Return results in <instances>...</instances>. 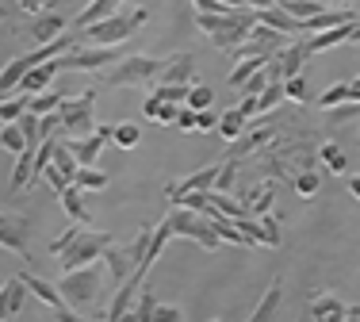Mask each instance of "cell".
<instances>
[{"instance_id": "cell-20", "label": "cell", "mask_w": 360, "mask_h": 322, "mask_svg": "<svg viewBox=\"0 0 360 322\" xmlns=\"http://www.w3.org/2000/svg\"><path fill=\"white\" fill-rule=\"evenodd\" d=\"M176 238V231H173V223H169V215L158 223V231H153V238H150V250H146V261H142V269H139V276L146 281V273H150V265L161 257V250H165V242H173Z\"/></svg>"}, {"instance_id": "cell-60", "label": "cell", "mask_w": 360, "mask_h": 322, "mask_svg": "<svg viewBox=\"0 0 360 322\" xmlns=\"http://www.w3.org/2000/svg\"><path fill=\"white\" fill-rule=\"evenodd\" d=\"M349 42H360V23H356V27H353V39H349Z\"/></svg>"}, {"instance_id": "cell-55", "label": "cell", "mask_w": 360, "mask_h": 322, "mask_svg": "<svg viewBox=\"0 0 360 322\" xmlns=\"http://www.w3.org/2000/svg\"><path fill=\"white\" fill-rule=\"evenodd\" d=\"M219 120H222V115H211V112H200V131H219Z\"/></svg>"}, {"instance_id": "cell-18", "label": "cell", "mask_w": 360, "mask_h": 322, "mask_svg": "<svg viewBox=\"0 0 360 322\" xmlns=\"http://www.w3.org/2000/svg\"><path fill=\"white\" fill-rule=\"evenodd\" d=\"M353 27H356V23H341V27L319 31V35H307V50H311V54H319V50H333V46H341V42L353 39Z\"/></svg>"}, {"instance_id": "cell-50", "label": "cell", "mask_w": 360, "mask_h": 322, "mask_svg": "<svg viewBox=\"0 0 360 322\" xmlns=\"http://www.w3.org/2000/svg\"><path fill=\"white\" fill-rule=\"evenodd\" d=\"M161 108H165V100H161V92L153 89V92H150V100H146V104H142V115H146V120H153V123H158Z\"/></svg>"}, {"instance_id": "cell-7", "label": "cell", "mask_w": 360, "mask_h": 322, "mask_svg": "<svg viewBox=\"0 0 360 322\" xmlns=\"http://www.w3.org/2000/svg\"><path fill=\"white\" fill-rule=\"evenodd\" d=\"M92 108H96V92H81L77 100H62L58 115H62V127H65L70 139H89V134L96 131V123H92Z\"/></svg>"}, {"instance_id": "cell-19", "label": "cell", "mask_w": 360, "mask_h": 322, "mask_svg": "<svg viewBox=\"0 0 360 322\" xmlns=\"http://www.w3.org/2000/svg\"><path fill=\"white\" fill-rule=\"evenodd\" d=\"M35 154H39V146H27L23 154H15L12 192H20V188H27V184H35V181H39V173H35Z\"/></svg>"}, {"instance_id": "cell-47", "label": "cell", "mask_w": 360, "mask_h": 322, "mask_svg": "<svg viewBox=\"0 0 360 322\" xmlns=\"http://www.w3.org/2000/svg\"><path fill=\"white\" fill-rule=\"evenodd\" d=\"M272 196H276V192H272V184H264V192L257 188V196H253V203H250V211H253V215H264V211L272 207Z\"/></svg>"}, {"instance_id": "cell-29", "label": "cell", "mask_w": 360, "mask_h": 322, "mask_svg": "<svg viewBox=\"0 0 360 322\" xmlns=\"http://www.w3.org/2000/svg\"><path fill=\"white\" fill-rule=\"evenodd\" d=\"M73 184L84 188V192H104L108 188V173H100V169H92V165H81L77 176H73Z\"/></svg>"}, {"instance_id": "cell-15", "label": "cell", "mask_w": 360, "mask_h": 322, "mask_svg": "<svg viewBox=\"0 0 360 322\" xmlns=\"http://www.w3.org/2000/svg\"><path fill=\"white\" fill-rule=\"evenodd\" d=\"M280 300H284V281L276 276V281L264 288V295H261V303L253 307L250 322H272V318H276V311H280Z\"/></svg>"}, {"instance_id": "cell-52", "label": "cell", "mask_w": 360, "mask_h": 322, "mask_svg": "<svg viewBox=\"0 0 360 322\" xmlns=\"http://www.w3.org/2000/svg\"><path fill=\"white\" fill-rule=\"evenodd\" d=\"M195 12H234V4H226V0H195Z\"/></svg>"}, {"instance_id": "cell-27", "label": "cell", "mask_w": 360, "mask_h": 322, "mask_svg": "<svg viewBox=\"0 0 360 322\" xmlns=\"http://www.w3.org/2000/svg\"><path fill=\"white\" fill-rule=\"evenodd\" d=\"M0 242H4V250H15L20 257H27V242H23V223L20 219H8L4 215V223H0Z\"/></svg>"}, {"instance_id": "cell-38", "label": "cell", "mask_w": 360, "mask_h": 322, "mask_svg": "<svg viewBox=\"0 0 360 322\" xmlns=\"http://www.w3.org/2000/svg\"><path fill=\"white\" fill-rule=\"evenodd\" d=\"M211 104H215V92H211L207 84L195 81V84H192V92H188V108H195V112H207Z\"/></svg>"}, {"instance_id": "cell-62", "label": "cell", "mask_w": 360, "mask_h": 322, "mask_svg": "<svg viewBox=\"0 0 360 322\" xmlns=\"http://www.w3.org/2000/svg\"><path fill=\"white\" fill-rule=\"evenodd\" d=\"M211 322H222V318H211Z\"/></svg>"}, {"instance_id": "cell-8", "label": "cell", "mask_w": 360, "mask_h": 322, "mask_svg": "<svg viewBox=\"0 0 360 322\" xmlns=\"http://www.w3.org/2000/svg\"><path fill=\"white\" fill-rule=\"evenodd\" d=\"M119 54H111V46H81V50H65L62 54V70H84V73H104L111 70Z\"/></svg>"}, {"instance_id": "cell-24", "label": "cell", "mask_w": 360, "mask_h": 322, "mask_svg": "<svg viewBox=\"0 0 360 322\" xmlns=\"http://www.w3.org/2000/svg\"><path fill=\"white\" fill-rule=\"evenodd\" d=\"M27 281H23L20 273H15V281H8L4 284V322L12 318V315H20V307H23V300H27Z\"/></svg>"}, {"instance_id": "cell-11", "label": "cell", "mask_w": 360, "mask_h": 322, "mask_svg": "<svg viewBox=\"0 0 360 322\" xmlns=\"http://www.w3.org/2000/svg\"><path fill=\"white\" fill-rule=\"evenodd\" d=\"M139 292H142V276L134 273L127 284H119V288H115V295H111V307H108L104 322H123L127 311H134V295H139Z\"/></svg>"}, {"instance_id": "cell-53", "label": "cell", "mask_w": 360, "mask_h": 322, "mask_svg": "<svg viewBox=\"0 0 360 322\" xmlns=\"http://www.w3.org/2000/svg\"><path fill=\"white\" fill-rule=\"evenodd\" d=\"M184 315H180V307H173V303H161L158 315H153V322H180Z\"/></svg>"}, {"instance_id": "cell-32", "label": "cell", "mask_w": 360, "mask_h": 322, "mask_svg": "<svg viewBox=\"0 0 360 322\" xmlns=\"http://www.w3.org/2000/svg\"><path fill=\"white\" fill-rule=\"evenodd\" d=\"M272 127H264V131H253V134H242L238 139V146H230V157H242V154H250V150H257V146H264V142H272Z\"/></svg>"}, {"instance_id": "cell-34", "label": "cell", "mask_w": 360, "mask_h": 322, "mask_svg": "<svg viewBox=\"0 0 360 322\" xmlns=\"http://www.w3.org/2000/svg\"><path fill=\"white\" fill-rule=\"evenodd\" d=\"M0 142H4V150H12V154H23V150H27V134L20 131V123H4Z\"/></svg>"}, {"instance_id": "cell-37", "label": "cell", "mask_w": 360, "mask_h": 322, "mask_svg": "<svg viewBox=\"0 0 360 322\" xmlns=\"http://www.w3.org/2000/svg\"><path fill=\"white\" fill-rule=\"evenodd\" d=\"M111 142H115L119 150H134L142 142V134H139V127H134V123H119L115 127V139H111Z\"/></svg>"}, {"instance_id": "cell-14", "label": "cell", "mask_w": 360, "mask_h": 322, "mask_svg": "<svg viewBox=\"0 0 360 322\" xmlns=\"http://www.w3.org/2000/svg\"><path fill=\"white\" fill-rule=\"evenodd\" d=\"M341 23H360V15L356 12H319V15H311V20H299V31L319 35V31L341 27Z\"/></svg>"}, {"instance_id": "cell-9", "label": "cell", "mask_w": 360, "mask_h": 322, "mask_svg": "<svg viewBox=\"0 0 360 322\" xmlns=\"http://www.w3.org/2000/svg\"><path fill=\"white\" fill-rule=\"evenodd\" d=\"M299 322H349V307L333 292H311L307 295V315Z\"/></svg>"}, {"instance_id": "cell-42", "label": "cell", "mask_w": 360, "mask_h": 322, "mask_svg": "<svg viewBox=\"0 0 360 322\" xmlns=\"http://www.w3.org/2000/svg\"><path fill=\"white\" fill-rule=\"evenodd\" d=\"M284 92H288L291 104H307V100H311V89H307L303 73H299V77H288V81H284Z\"/></svg>"}, {"instance_id": "cell-31", "label": "cell", "mask_w": 360, "mask_h": 322, "mask_svg": "<svg viewBox=\"0 0 360 322\" xmlns=\"http://www.w3.org/2000/svg\"><path fill=\"white\" fill-rule=\"evenodd\" d=\"M31 100H35V96H31V92H23V96H4V104H0V120H4V123H20V115L23 112H31Z\"/></svg>"}, {"instance_id": "cell-13", "label": "cell", "mask_w": 360, "mask_h": 322, "mask_svg": "<svg viewBox=\"0 0 360 322\" xmlns=\"http://www.w3.org/2000/svg\"><path fill=\"white\" fill-rule=\"evenodd\" d=\"M158 84H195V58L192 54H176L173 62H165Z\"/></svg>"}, {"instance_id": "cell-48", "label": "cell", "mask_w": 360, "mask_h": 322, "mask_svg": "<svg viewBox=\"0 0 360 322\" xmlns=\"http://www.w3.org/2000/svg\"><path fill=\"white\" fill-rule=\"evenodd\" d=\"M264 89H269V73H264V70H261V73H253V77L242 84V92H245V96H261Z\"/></svg>"}, {"instance_id": "cell-22", "label": "cell", "mask_w": 360, "mask_h": 322, "mask_svg": "<svg viewBox=\"0 0 360 322\" xmlns=\"http://www.w3.org/2000/svg\"><path fill=\"white\" fill-rule=\"evenodd\" d=\"M119 4H123V0H92V4L73 20V27H77V31H84V27H92V23L108 20V15H115V12H119Z\"/></svg>"}, {"instance_id": "cell-35", "label": "cell", "mask_w": 360, "mask_h": 322, "mask_svg": "<svg viewBox=\"0 0 360 322\" xmlns=\"http://www.w3.org/2000/svg\"><path fill=\"white\" fill-rule=\"evenodd\" d=\"M158 307H161V300L150 292V288H142V292H139V303H134V315H139V322H153Z\"/></svg>"}, {"instance_id": "cell-1", "label": "cell", "mask_w": 360, "mask_h": 322, "mask_svg": "<svg viewBox=\"0 0 360 322\" xmlns=\"http://www.w3.org/2000/svg\"><path fill=\"white\" fill-rule=\"evenodd\" d=\"M257 20H261V12H257V8H250V4H245V8H234V12H195L200 31H207L211 42H215L222 54H234V50L253 35Z\"/></svg>"}, {"instance_id": "cell-41", "label": "cell", "mask_w": 360, "mask_h": 322, "mask_svg": "<svg viewBox=\"0 0 360 322\" xmlns=\"http://www.w3.org/2000/svg\"><path fill=\"white\" fill-rule=\"evenodd\" d=\"M319 104L330 112V108H338V104H349V81H341V84H330V89L322 92V100Z\"/></svg>"}, {"instance_id": "cell-6", "label": "cell", "mask_w": 360, "mask_h": 322, "mask_svg": "<svg viewBox=\"0 0 360 322\" xmlns=\"http://www.w3.org/2000/svg\"><path fill=\"white\" fill-rule=\"evenodd\" d=\"M169 223H173L176 238H192V242H200L203 250H219V245H222V234L215 231V223H211L203 211L173 207V211H169Z\"/></svg>"}, {"instance_id": "cell-26", "label": "cell", "mask_w": 360, "mask_h": 322, "mask_svg": "<svg viewBox=\"0 0 360 322\" xmlns=\"http://www.w3.org/2000/svg\"><path fill=\"white\" fill-rule=\"evenodd\" d=\"M245 120H250V115L242 112V108H230V112H222V120H219V134L226 142H238L245 134Z\"/></svg>"}, {"instance_id": "cell-23", "label": "cell", "mask_w": 360, "mask_h": 322, "mask_svg": "<svg viewBox=\"0 0 360 322\" xmlns=\"http://www.w3.org/2000/svg\"><path fill=\"white\" fill-rule=\"evenodd\" d=\"M272 58H276V54H253V58H238V65L230 70V84H234V89H242V84L250 81L253 73H261L264 65L272 62Z\"/></svg>"}, {"instance_id": "cell-43", "label": "cell", "mask_w": 360, "mask_h": 322, "mask_svg": "<svg viewBox=\"0 0 360 322\" xmlns=\"http://www.w3.org/2000/svg\"><path fill=\"white\" fill-rule=\"evenodd\" d=\"M153 89L161 92V100H165V104H184L188 92H192V84H153Z\"/></svg>"}, {"instance_id": "cell-61", "label": "cell", "mask_w": 360, "mask_h": 322, "mask_svg": "<svg viewBox=\"0 0 360 322\" xmlns=\"http://www.w3.org/2000/svg\"><path fill=\"white\" fill-rule=\"evenodd\" d=\"M272 4H280V8H288V4H291V0H272Z\"/></svg>"}, {"instance_id": "cell-33", "label": "cell", "mask_w": 360, "mask_h": 322, "mask_svg": "<svg viewBox=\"0 0 360 322\" xmlns=\"http://www.w3.org/2000/svg\"><path fill=\"white\" fill-rule=\"evenodd\" d=\"M319 184H322V176L314 173V169H303V173H299V176H291V188H295V192H299V196H303V200H311L314 192H319Z\"/></svg>"}, {"instance_id": "cell-28", "label": "cell", "mask_w": 360, "mask_h": 322, "mask_svg": "<svg viewBox=\"0 0 360 322\" xmlns=\"http://www.w3.org/2000/svg\"><path fill=\"white\" fill-rule=\"evenodd\" d=\"M81 192H84V188H77V184H70V188L62 192V211L73 219V223H84V226H89V207L81 203Z\"/></svg>"}, {"instance_id": "cell-44", "label": "cell", "mask_w": 360, "mask_h": 322, "mask_svg": "<svg viewBox=\"0 0 360 322\" xmlns=\"http://www.w3.org/2000/svg\"><path fill=\"white\" fill-rule=\"evenodd\" d=\"M288 12L295 15V20H311V15L326 12V8L319 4V0H291V4H288Z\"/></svg>"}, {"instance_id": "cell-51", "label": "cell", "mask_w": 360, "mask_h": 322, "mask_svg": "<svg viewBox=\"0 0 360 322\" xmlns=\"http://www.w3.org/2000/svg\"><path fill=\"white\" fill-rule=\"evenodd\" d=\"M176 127H180V131H200V112H195V108H180Z\"/></svg>"}, {"instance_id": "cell-12", "label": "cell", "mask_w": 360, "mask_h": 322, "mask_svg": "<svg viewBox=\"0 0 360 322\" xmlns=\"http://www.w3.org/2000/svg\"><path fill=\"white\" fill-rule=\"evenodd\" d=\"M58 70H62V58H50V62H42V65H35V70H31L27 77L20 81V89H23V92H31V96H39V92H46L50 84H54V77H58Z\"/></svg>"}, {"instance_id": "cell-45", "label": "cell", "mask_w": 360, "mask_h": 322, "mask_svg": "<svg viewBox=\"0 0 360 322\" xmlns=\"http://www.w3.org/2000/svg\"><path fill=\"white\" fill-rule=\"evenodd\" d=\"M280 100H288V92H284V84H269V89L261 92V115H269L272 108L280 104Z\"/></svg>"}, {"instance_id": "cell-16", "label": "cell", "mask_w": 360, "mask_h": 322, "mask_svg": "<svg viewBox=\"0 0 360 322\" xmlns=\"http://www.w3.org/2000/svg\"><path fill=\"white\" fill-rule=\"evenodd\" d=\"M27 31H31V39L35 42H54V39H62L65 35V20L62 15H54V12H46V15H35V20L27 23Z\"/></svg>"}, {"instance_id": "cell-5", "label": "cell", "mask_w": 360, "mask_h": 322, "mask_svg": "<svg viewBox=\"0 0 360 322\" xmlns=\"http://www.w3.org/2000/svg\"><path fill=\"white\" fill-rule=\"evenodd\" d=\"M111 234H104V231H89V226H77V238H73V245L62 253V269L70 273V269H84V265H96L100 257L111 250Z\"/></svg>"}, {"instance_id": "cell-39", "label": "cell", "mask_w": 360, "mask_h": 322, "mask_svg": "<svg viewBox=\"0 0 360 322\" xmlns=\"http://www.w3.org/2000/svg\"><path fill=\"white\" fill-rule=\"evenodd\" d=\"M257 219H261V231H264V245L276 250V245L284 242V238H280V219L272 215V211H264V215H257Z\"/></svg>"}, {"instance_id": "cell-54", "label": "cell", "mask_w": 360, "mask_h": 322, "mask_svg": "<svg viewBox=\"0 0 360 322\" xmlns=\"http://www.w3.org/2000/svg\"><path fill=\"white\" fill-rule=\"evenodd\" d=\"M180 120V104H165V108H161V115H158V123H176Z\"/></svg>"}, {"instance_id": "cell-40", "label": "cell", "mask_w": 360, "mask_h": 322, "mask_svg": "<svg viewBox=\"0 0 360 322\" xmlns=\"http://www.w3.org/2000/svg\"><path fill=\"white\" fill-rule=\"evenodd\" d=\"M39 181H46V184H50V188H54V192H58V196H62V192H65V188H70V184H73V181H70V176H65V173H62V169H58V165H54V161H50V165H46V169H42V173H39Z\"/></svg>"}, {"instance_id": "cell-25", "label": "cell", "mask_w": 360, "mask_h": 322, "mask_svg": "<svg viewBox=\"0 0 360 322\" xmlns=\"http://www.w3.org/2000/svg\"><path fill=\"white\" fill-rule=\"evenodd\" d=\"M257 23H269V27L284 31V35H295V31H299V20L288 12V8H280V4L264 8V12H261V20H257Z\"/></svg>"}, {"instance_id": "cell-30", "label": "cell", "mask_w": 360, "mask_h": 322, "mask_svg": "<svg viewBox=\"0 0 360 322\" xmlns=\"http://www.w3.org/2000/svg\"><path fill=\"white\" fill-rule=\"evenodd\" d=\"M211 207H215V211H222L226 219H234V223H238V219H245V215H253V211L245 207V203L230 200L226 192H211Z\"/></svg>"}, {"instance_id": "cell-17", "label": "cell", "mask_w": 360, "mask_h": 322, "mask_svg": "<svg viewBox=\"0 0 360 322\" xmlns=\"http://www.w3.org/2000/svg\"><path fill=\"white\" fill-rule=\"evenodd\" d=\"M307 58H311V50H307V39H303V42H291V46L280 50V54H276V65H280V73H284V81L303 73V62H307Z\"/></svg>"}, {"instance_id": "cell-57", "label": "cell", "mask_w": 360, "mask_h": 322, "mask_svg": "<svg viewBox=\"0 0 360 322\" xmlns=\"http://www.w3.org/2000/svg\"><path fill=\"white\" fill-rule=\"evenodd\" d=\"M54 318H58V322H84V318L77 315V311H70V307H54Z\"/></svg>"}, {"instance_id": "cell-3", "label": "cell", "mask_w": 360, "mask_h": 322, "mask_svg": "<svg viewBox=\"0 0 360 322\" xmlns=\"http://www.w3.org/2000/svg\"><path fill=\"white\" fill-rule=\"evenodd\" d=\"M165 70L161 58H150V54H127L119 58V65L104 70V84L108 89H131V84H153Z\"/></svg>"}, {"instance_id": "cell-2", "label": "cell", "mask_w": 360, "mask_h": 322, "mask_svg": "<svg viewBox=\"0 0 360 322\" xmlns=\"http://www.w3.org/2000/svg\"><path fill=\"white\" fill-rule=\"evenodd\" d=\"M146 20H150V8L134 4V8H123V12H115V15H108V20L92 23V27H84V39H89L92 46H119V42L131 39Z\"/></svg>"}, {"instance_id": "cell-10", "label": "cell", "mask_w": 360, "mask_h": 322, "mask_svg": "<svg viewBox=\"0 0 360 322\" xmlns=\"http://www.w3.org/2000/svg\"><path fill=\"white\" fill-rule=\"evenodd\" d=\"M219 176H222V165H207V169H200V173L184 176L180 184H169L165 196H169V203H176L180 196H188V192H215Z\"/></svg>"}, {"instance_id": "cell-56", "label": "cell", "mask_w": 360, "mask_h": 322, "mask_svg": "<svg viewBox=\"0 0 360 322\" xmlns=\"http://www.w3.org/2000/svg\"><path fill=\"white\" fill-rule=\"evenodd\" d=\"M15 8H23V12H31V15H39L42 8H46V0H15Z\"/></svg>"}, {"instance_id": "cell-58", "label": "cell", "mask_w": 360, "mask_h": 322, "mask_svg": "<svg viewBox=\"0 0 360 322\" xmlns=\"http://www.w3.org/2000/svg\"><path fill=\"white\" fill-rule=\"evenodd\" d=\"M349 192H353V196L360 200V176H349Z\"/></svg>"}, {"instance_id": "cell-59", "label": "cell", "mask_w": 360, "mask_h": 322, "mask_svg": "<svg viewBox=\"0 0 360 322\" xmlns=\"http://www.w3.org/2000/svg\"><path fill=\"white\" fill-rule=\"evenodd\" d=\"M349 322H360V307H349Z\"/></svg>"}, {"instance_id": "cell-4", "label": "cell", "mask_w": 360, "mask_h": 322, "mask_svg": "<svg viewBox=\"0 0 360 322\" xmlns=\"http://www.w3.org/2000/svg\"><path fill=\"white\" fill-rule=\"evenodd\" d=\"M58 288H62L70 307H92L100 300V288H104V269H100V261L96 265H84V269H70L58 281Z\"/></svg>"}, {"instance_id": "cell-46", "label": "cell", "mask_w": 360, "mask_h": 322, "mask_svg": "<svg viewBox=\"0 0 360 322\" xmlns=\"http://www.w3.org/2000/svg\"><path fill=\"white\" fill-rule=\"evenodd\" d=\"M322 161L330 173H345V154H341L338 146H330V142H322Z\"/></svg>"}, {"instance_id": "cell-36", "label": "cell", "mask_w": 360, "mask_h": 322, "mask_svg": "<svg viewBox=\"0 0 360 322\" xmlns=\"http://www.w3.org/2000/svg\"><path fill=\"white\" fill-rule=\"evenodd\" d=\"M62 92H54V89H46V92H39L35 100H31V112H39V115H50V112H58L62 108Z\"/></svg>"}, {"instance_id": "cell-21", "label": "cell", "mask_w": 360, "mask_h": 322, "mask_svg": "<svg viewBox=\"0 0 360 322\" xmlns=\"http://www.w3.org/2000/svg\"><path fill=\"white\" fill-rule=\"evenodd\" d=\"M20 276H23V281H27V288H31V292L39 295L42 303H46V307H65V295H62V288L46 284V281H42V276H35V273H31V269H20Z\"/></svg>"}, {"instance_id": "cell-49", "label": "cell", "mask_w": 360, "mask_h": 322, "mask_svg": "<svg viewBox=\"0 0 360 322\" xmlns=\"http://www.w3.org/2000/svg\"><path fill=\"white\" fill-rule=\"evenodd\" d=\"M77 226H81V223H73V226H70V231H65V234H58V238L50 242V253H58V257H62V253H65V250H70V245H73V238H77Z\"/></svg>"}]
</instances>
